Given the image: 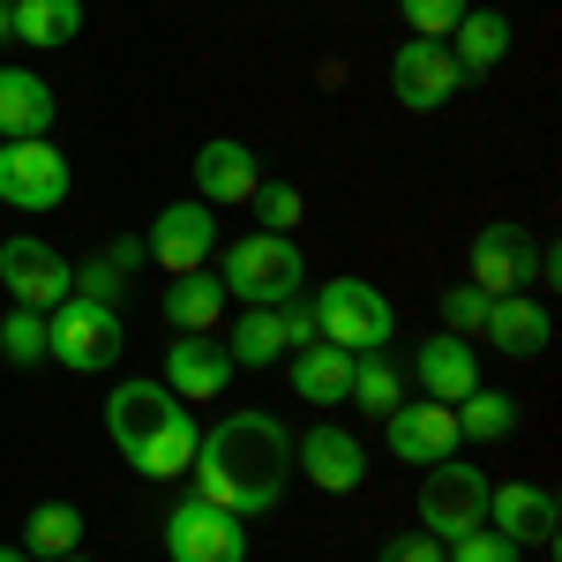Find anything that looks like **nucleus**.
I'll return each mask as SVG.
<instances>
[{
	"label": "nucleus",
	"mask_w": 562,
	"mask_h": 562,
	"mask_svg": "<svg viewBox=\"0 0 562 562\" xmlns=\"http://www.w3.org/2000/svg\"><path fill=\"white\" fill-rule=\"evenodd\" d=\"M53 562H90V555H53Z\"/></svg>",
	"instance_id": "41"
},
{
	"label": "nucleus",
	"mask_w": 562,
	"mask_h": 562,
	"mask_svg": "<svg viewBox=\"0 0 562 562\" xmlns=\"http://www.w3.org/2000/svg\"><path fill=\"white\" fill-rule=\"evenodd\" d=\"M166 405H173V390L158 383V375H135V383H113L105 397V435H113V450L135 465V450L150 442V428L166 420Z\"/></svg>",
	"instance_id": "17"
},
{
	"label": "nucleus",
	"mask_w": 562,
	"mask_h": 562,
	"mask_svg": "<svg viewBox=\"0 0 562 562\" xmlns=\"http://www.w3.org/2000/svg\"><path fill=\"white\" fill-rule=\"evenodd\" d=\"M143 256L158 262L166 278H188V270H211L217 256V211L211 203H166L143 233Z\"/></svg>",
	"instance_id": "9"
},
{
	"label": "nucleus",
	"mask_w": 562,
	"mask_h": 562,
	"mask_svg": "<svg viewBox=\"0 0 562 562\" xmlns=\"http://www.w3.org/2000/svg\"><path fill=\"white\" fill-rule=\"evenodd\" d=\"M487 487L495 480L480 473V465H428V480H420V532H435L442 548L458 540V532H473V525H487Z\"/></svg>",
	"instance_id": "6"
},
{
	"label": "nucleus",
	"mask_w": 562,
	"mask_h": 562,
	"mask_svg": "<svg viewBox=\"0 0 562 562\" xmlns=\"http://www.w3.org/2000/svg\"><path fill=\"white\" fill-rule=\"evenodd\" d=\"M525 548H510L495 525H473V532H458L450 548H442V562H518Z\"/></svg>",
	"instance_id": "34"
},
{
	"label": "nucleus",
	"mask_w": 562,
	"mask_h": 562,
	"mask_svg": "<svg viewBox=\"0 0 562 562\" xmlns=\"http://www.w3.org/2000/svg\"><path fill=\"white\" fill-rule=\"evenodd\" d=\"M233 375H240V368H233V352L217 346V330H211V338H173V346H166V375H158V383L173 390L180 405H217Z\"/></svg>",
	"instance_id": "15"
},
{
	"label": "nucleus",
	"mask_w": 562,
	"mask_h": 562,
	"mask_svg": "<svg viewBox=\"0 0 562 562\" xmlns=\"http://www.w3.org/2000/svg\"><path fill=\"white\" fill-rule=\"evenodd\" d=\"M293 473H307L323 495H352V487H368V442L323 420V428L293 435Z\"/></svg>",
	"instance_id": "12"
},
{
	"label": "nucleus",
	"mask_w": 562,
	"mask_h": 562,
	"mask_svg": "<svg viewBox=\"0 0 562 562\" xmlns=\"http://www.w3.org/2000/svg\"><path fill=\"white\" fill-rule=\"evenodd\" d=\"M375 562H442V540L435 532H397V540H383Z\"/></svg>",
	"instance_id": "36"
},
{
	"label": "nucleus",
	"mask_w": 562,
	"mask_h": 562,
	"mask_svg": "<svg viewBox=\"0 0 562 562\" xmlns=\"http://www.w3.org/2000/svg\"><path fill=\"white\" fill-rule=\"evenodd\" d=\"M346 405L375 413V420H383L390 405H405V368L390 360V346H375V352H352V390H346Z\"/></svg>",
	"instance_id": "27"
},
{
	"label": "nucleus",
	"mask_w": 562,
	"mask_h": 562,
	"mask_svg": "<svg viewBox=\"0 0 562 562\" xmlns=\"http://www.w3.org/2000/svg\"><path fill=\"white\" fill-rule=\"evenodd\" d=\"M217 346L233 352V368H278V352H285V323H278V307H240L233 330H225Z\"/></svg>",
	"instance_id": "24"
},
{
	"label": "nucleus",
	"mask_w": 562,
	"mask_h": 562,
	"mask_svg": "<svg viewBox=\"0 0 562 562\" xmlns=\"http://www.w3.org/2000/svg\"><path fill=\"white\" fill-rule=\"evenodd\" d=\"M166 562H248V518L217 510L203 495H188L166 510Z\"/></svg>",
	"instance_id": "5"
},
{
	"label": "nucleus",
	"mask_w": 562,
	"mask_h": 562,
	"mask_svg": "<svg viewBox=\"0 0 562 562\" xmlns=\"http://www.w3.org/2000/svg\"><path fill=\"white\" fill-rule=\"evenodd\" d=\"M195 442H203V428H195V405H166V420L150 428V442L135 450V473L143 480H180L188 465H195Z\"/></svg>",
	"instance_id": "22"
},
{
	"label": "nucleus",
	"mask_w": 562,
	"mask_h": 562,
	"mask_svg": "<svg viewBox=\"0 0 562 562\" xmlns=\"http://www.w3.org/2000/svg\"><path fill=\"white\" fill-rule=\"evenodd\" d=\"M0 285H8V301L15 307H60L76 293V262L60 256V248H45L31 233H15V240H0Z\"/></svg>",
	"instance_id": "10"
},
{
	"label": "nucleus",
	"mask_w": 562,
	"mask_h": 562,
	"mask_svg": "<svg viewBox=\"0 0 562 562\" xmlns=\"http://www.w3.org/2000/svg\"><path fill=\"white\" fill-rule=\"evenodd\" d=\"M442 330L450 338H480V323H487V293L480 285H442Z\"/></svg>",
	"instance_id": "33"
},
{
	"label": "nucleus",
	"mask_w": 562,
	"mask_h": 562,
	"mask_svg": "<svg viewBox=\"0 0 562 562\" xmlns=\"http://www.w3.org/2000/svg\"><path fill=\"white\" fill-rule=\"evenodd\" d=\"M76 548H83V510H76V503H31V518H23V555L53 562V555H76Z\"/></svg>",
	"instance_id": "26"
},
{
	"label": "nucleus",
	"mask_w": 562,
	"mask_h": 562,
	"mask_svg": "<svg viewBox=\"0 0 562 562\" xmlns=\"http://www.w3.org/2000/svg\"><path fill=\"white\" fill-rule=\"evenodd\" d=\"M188 480L203 503L233 510V518H270L293 480V428L278 413H225L217 428H203Z\"/></svg>",
	"instance_id": "1"
},
{
	"label": "nucleus",
	"mask_w": 562,
	"mask_h": 562,
	"mask_svg": "<svg viewBox=\"0 0 562 562\" xmlns=\"http://www.w3.org/2000/svg\"><path fill=\"white\" fill-rule=\"evenodd\" d=\"M278 323H285V352L323 346V330H315V307H307V301H285V307H278Z\"/></svg>",
	"instance_id": "37"
},
{
	"label": "nucleus",
	"mask_w": 562,
	"mask_h": 562,
	"mask_svg": "<svg viewBox=\"0 0 562 562\" xmlns=\"http://www.w3.org/2000/svg\"><path fill=\"white\" fill-rule=\"evenodd\" d=\"M0 562H31V555H23V548H0Z\"/></svg>",
	"instance_id": "40"
},
{
	"label": "nucleus",
	"mask_w": 562,
	"mask_h": 562,
	"mask_svg": "<svg viewBox=\"0 0 562 562\" xmlns=\"http://www.w3.org/2000/svg\"><path fill=\"white\" fill-rule=\"evenodd\" d=\"M76 31H83V0H15V45L53 53V45H76Z\"/></svg>",
	"instance_id": "28"
},
{
	"label": "nucleus",
	"mask_w": 562,
	"mask_h": 562,
	"mask_svg": "<svg viewBox=\"0 0 562 562\" xmlns=\"http://www.w3.org/2000/svg\"><path fill=\"white\" fill-rule=\"evenodd\" d=\"M465 83V68H458V53L442 38H405L390 53V90H397V105H413V113H442L450 98Z\"/></svg>",
	"instance_id": "11"
},
{
	"label": "nucleus",
	"mask_w": 562,
	"mask_h": 562,
	"mask_svg": "<svg viewBox=\"0 0 562 562\" xmlns=\"http://www.w3.org/2000/svg\"><path fill=\"white\" fill-rule=\"evenodd\" d=\"M53 83L38 68H0V143H31V135H53Z\"/></svg>",
	"instance_id": "21"
},
{
	"label": "nucleus",
	"mask_w": 562,
	"mask_h": 562,
	"mask_svg": "<svg viewBox=\"0 0 562 562\" xmlns=\"http://www.w3.org/2000/svg\"><path fill=\"white\" fill-rule=\"evenodd\" d=\"M217 285H225V301H240V307L301 301V285H307L301 240H293V233H240V240L225 248V262H217Z\"/></svg>",
	"instance_id": "2"
},
{
	"label": "nucleus",
	"mask_w": 562,
	"mask_h": 562,
	"mask_svg": "<svg viewBox=\"0 0 562 562\" xmlns=\"http://www.w3.org/2000/svg\"><path fill=\"white\" fill-rule=\"evenodd\" d=\"M195 203H211V211H225V203H248L262 180V158L240 143V135H211L203 150H195Z\"/></svg>",
	"instance_id": "16"
},
{
	"label": "nucleus",
	"mask_w": 562,
	"mask_h": 562,
	"mask_svg": "<svg viewBox=\"0 0 562 562\" xmlns=\"http://www.w3.org/2000/svg\"><path fill=\"white\" fill-rule=\"evenodd\" d=\"M105 262H113V270H143V240H105Z\"/></svg>",
	"instance_id": "38"
},
{
	"label": "nucleus",
	"mask_w": 562,
	"mask_h": 562,
	"mask_svg": "<svg viewBox=\"0 0 562 562\" xmlns=\"http://www.w3.org/2000/svg\"><path fill=\"white\" fill-rule=\"evenodd\" d=\"M76 293H90V301H113V307H121V293H128V270H113L105 256H90L83 270H76Z\"/></svg>",
	"instance_id": "35"
},
{
	"label": "nucleus",
	"mask_w": 562,
	"mask_h": 562,
	"mask_svg": "<svg viewBox=\"0 0 562 562\" xmlns=\"http://www.w3.org/2000/svg\"><path fill=\"white\" fill-rule=\"evenodd\" d=\"M487 525L510 540V548H548L555 540V487H540V480H503V487H487Z\"/></svg>",
	"instance_id": "14"
},
{
	"label": "nucleus",
	"mask_w": 562,
	"mask_h": 562,
	"mask_svg": "<svg viewBox=\"0 0 562 562\" xmlns=\"http://www.w3.org/2000/svg\"><path fill=\"white\" fill-rule=\"evenodd\" d=\"M293 390H301L307 405H346L352 352H338V346H301V352H293Z\"/></svg>",
	"instance_id": "25"
},
{
	"label": "nucleus",
	"mask_w": 562,
	"mask_h": 562,
	"mask_svg": "<svg viewBox=\"0 0 562 562\" xmlns=\"http://www.w3.org/2000/svg\"><path fill=\"white\" fill-rule=\"evenodd\" d=\"M0 360L8 368H38L45 360V315L38 307H8L0 315Z\"/></svg>",
	"instance_id": "30"
},
{
	"label": "nucleus",
	"mask_w": 562,
	"mask_h": 562,
	"mask_svg": "<svg viewBox=\"0 0 562 562\" xmlns=\"http://www.w3.org/2000/svg\"><path fill=\"white\" fill-rule=\"evenodd\" d=\"M413 383L428 390L435 405H458L465 390H480V352H473V338H450V330L420 338V352H413Z\"/></svg>",
	"instance_id": "18"
},
{
	"label": "nucleus",
	"mask_w": 562,
	"mask_h": 562,
	"mask_svg": "<svg viewBox=\"0 0 562 562\" xmlns=\"http://www.w3.org/2000/svg\"><path fill=\"white\" fill-rule=\"evenodd\" d=\"M383 442H390L397 465H442V458H458V413L435 405V397H420V405H390L383 413Z\"/></svg>",
	"instance_id": "13"
},
{
	"label": "nucleus",
	"mask_w": 562,
	"mask_h": 562,
	"mask_svg": "<svg viewBox=\"0 0 562 562\" xmlns=\"http://www.w3.org/2000/svg\"><path fill=\"white\" fill-rule=\"evenodd\" d=\"M248 203H256V217H262V233H293V225H301V188H293V180H270L262 173L256 180V195H248Z\"/></svg>",
	"instance_id": "31"
},
{
	"label": "nucleus",
	"mask_w": 562,
	"mask_h": 562,
	"mask_svg": "<svg viewBox=\"0 0 562 562\" xmlns=\"http://www.w3.org/2000/svg\"><path fill=\"white\" fill-rule=\"evenodd\" d=\"M225 285H217V270H188L173 285H158V315L173 323V338H211L217 323H225Z\"/></svg>",
	"instance_id": "20"
},
{
	"label": "nucleus",
	"mask_w": 562,
	"mask_h": 562,
	"mask_svg": "<svg viewBox=\"0 0 562 562\" xmlns=\"http://www.w3.org/2000/svg\"><path fill=\"white\" fill-rule=\"evenodd\" d=\"M458 442H503V435H518V397H503V390H465L458 405Z\"/></svg>",
	"instance_id": "29"
},
{
	"label": "nucleus",
	"mask_w": 562,
	"mask_h": 562,
	"mask_svg": "<svg viewBox=\"0 0 562 562\" xmlns=\"http://www.w3.org/2000/svg\"><path fill=\"white\" fill-rule=\"evenodd\" d=\"M480 338L495 352H510V360H532V352H548V338H555V315L532 301V293H503V301H487Z\"/></svg>",
	"instance_id": "19"
},
{
	"label": "nucleus",
	"mask_w": 562,
	"mask_h": 562,
	"mask_svg": "<svg viewBox=\"0 0 562 562\" xmlns=\"http://www.w3.org/2000/svg\"><path fill=\"white\" fill-rule=\"evenodd\" d=\"M465 285H480L487 301L540 285V248H532V233H525V225H480L473 248H465Z\"/></svg>",
	"instance_id": "7"
},
{
	"label": "nucleus",
	"mask_w": 562,
	"mask_h": 562,
	"mask_svg": "<svg viewBox=\"0 0 562 562\" xmlns=\"http://www.w3.org/2000/svg\"><path fill=\"white\" fill-rule=\"evenodd\" d=\"M307 307H315L323 346H338V352H375V346L397 338V307H390L368 278H330Z\"/></svg>",
	"instance_id": "4"
},
{
	"label": "nucleus",
	"mask_w": 562,
	"mask_h": 562,
	"mask_svg": "<svg viewBox=\"0 0 562 562\" xmlns=\"http://www.w3.org/2000/svg\"><path fill=\"white\" fill-rule=\"evenodd\" d=\"M510 45H518V31H510L503 8H465V23L450 31V53H458L465 76H495V68L510 60Z\"/></svg>",
	"instance_id": "23"
},
{
	"label": "nucleus",
	"mask_w": 562,
	"mask_h": 562,
	"mask_svg": "<svg viewBox=\"0 0 562 562\" xmlns=\"http://www.w3.org/2000/svg\"><path fill=\"white\" fill-rule=\"evenodd\" d=\"M121 352H128V330L113 301L68 293L60 307H45V360H60L68 375H105Z\"/></svg>",
	"instance_id": "3"
},
{
	"label": "nucleus",
	"mask_w": 562,
	"mask_h": 562,
	"mask_svg": "<svg viewBox=\"0 0 562 562\" xmlns=\"http://www.w3.org/2000/svg\"><path fill=\"white\" fill-rule=\"evenodd\" d=\"M15 38V0H0V45Z\"/></svg>",
	"instance_id": "39"
},
{
	"label": "nucleus",
	"mask_w": 562,
	"mask_h": 562,
	"mask_svg": "<svg viewBox=\"0 0 562 562\" xmlns=\"http://www.w3.org/2000/svg\"><path fill=\"white\" fill-rule=\"evenodd\" d=\"M0 203L8 211H60L68 203V158L53 150V135L0 143Z\"/></svg>",
	"instance_id": "8"
},
{
	"label": "nucleus",
	"mask_w": 562,
	"mask_h": 562,
	"mask_svg": "<svg viewBox=\"0 0 562 562\" xmlns=\"http://www.w3.org/2000/svg\"><path fill=\"white\" fill-rule=\"evenodd\" d=\"M397 15H405L413 38H442L450 45V31L465 23V0H397Z\"/></svg>",
	"instance_id": "32"
}]
</instances>
